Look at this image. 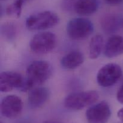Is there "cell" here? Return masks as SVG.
Here are the masks:
<instances>
[{
  "label": "cell",
  "instance_id": "11",
  "mask_svg": "<svg viewBox=\"0 0 123 123\" xmlns=\"http://www.w3.org/2000/svg\"><path fill=\"white\" fill-rule=\"evenodd\" d=\"M103 53L108 58H113L123 54V36L113 35L105 44Z\"/></svg>",
  "mask_w": 123,
  "mask_h": 123
},
{
  "label": "cell",
  "instance_id": "12",
  "mask_svg": "<svg viewBox=\"0 0 123 123\" xmlns=\"http://www.w3.org/2000/svg\"><path fill=\"white\" fill-rule=\"evenodd\" d=\"M84 62L83 53L78 51H73L62 57L60 63L61 66L66 69H74L80 66Z\"/></svg>",
  "mask_w": 123,
  "mask_h": 123
},
{
  "label": "cell",
  "instance_id": "10",
  "mask_svg": "<svg viewBox=\"0 0 123 123\" xmlns=\"http://www.w3.org/2000/svg\"><path fill=\"white\" fill-rule=\"evenodd\" d=\"M49 89L45 87H36L30 90L28 96V104L31 109L40 108L49 99Z\"/></svg>",
  "mask_w": 123,
  "mask_h": 123
},
{
  "label": "cell",
  "instance_id": "23",
  "mask_svg": "<svg viewBox=\"0 0 123 123\" xmlns=\"http://www.w3.org/2000/svg\"><path fill=\"white\" fill-rule=\"evenodd\" d=\"M21 1H22L23 2H24V1H28V0H21Z\"/></svg>",
  "mask_w": 123,
  "mask_h": 123
},
{
  "label": "cell",
  "instance_id": "13",
  "mask_svg": "<svg viewBox=\"0 0 123 123\" xmlns=\"http://www.w3.org/2000/svg\"><path fill=\"white\" fill-rule=\"evenodd\" d=\"M98 7V0H76L74 11L80 15L89 16L96 13Z\"/></svg>",
  "mask_w": 123,
  "mask_h": 123
},
{
  "label": "cell",
  "instance_id": "4",
  "mask_svg": "<svg viewBox=\"0 0 123 123\" xmlns=\"http://www.w3.org/2000/svg\"><path fill=\"white\" fill-rule=\"evenodd\" d=\"M66 30L68 36L72 39L80 41L85 39L92 33L94 25L90 19L76 18L68 21Z\"/></svg>",
  "mask_w": 123,
  "mask_h": 123
},
{
  "label": "cell",
  "instance_id": "17",
  "mask_svg": "<svg viewBox=\"0 0 123 123\" xmlns=\"http://www.w3.org/2000/svg\"><path fill=\"white\" fill-rule=\"evenodd\" d=\"M24 2L21 0H16L15 2L9 5L6 8V14L10 16L15 17L17 18H19L21 14Z\"/></svg>",
  "mask_w": 123,
  "mask_h": 123
},
{
  "label": "cell",
  "instance_id": "16",
  "mask_svg": "<svg viewBox=\"0 0 123 123\" xmlns=\"http://www.w3.org/2000/svg\"><path fill=\"white\" fill-rule=\"evenodd\" d=\"M1 31L2 36L8 41H12L16 37L17 29L12 22H5L1 25Z\"/></svg>",
  "mask_w": 123,
  "mask_h": 123
},
{
  "label": "cell",
  "instance_id": "2",
  "mask_svg": "<svg viewBox=\"0 0 123 123\" xmlns=\"http://www.w3.org/2000/svg\"><path fill=\"white\" fill-rule=\"evenodd\" d=\"M60 22L59 16L51 11H43L28 17L25 24L32 31L44 30L56 26Z\"/></svg>",
  "mask_w": 123,
  "mask_h": 123
},
{
  "label": "cell",
  "instance_id": "7",
  "mask_svg": "<svg viewBox=\"0 0 123 123\" xmlns=\"http://www.w3.org/2000/svg\"><path fill=\"white\" fill-rule=\"evenodd\" d=\"M88 123H107L111 116L109 104L102 101L90 106L85 112Z\"/></svg>",
  "mask_w": 123,
  "mask_h": 123
},
{
  "label": "cell",
  "instance_id": "14",
  "mask_svg": "<svg viewBox=\"0 0 123 123\" xmlns=\"http://www.w3.org/2000/svg\"><path fill=\"white\" fill-rule=\"evenodd\" d=\"M121 20L120 17L116 14H109L104 16L102 18L100 25L102 29L108 34L116 32L120 28Z\"/></svg>",
  "mask_w": 123,
  "mask_h": 123
},
{
  "label": "cell",
  "instance_id": "25",
  "mask_svg": "<svg viewBox=\"0 0 123 123\" xmlns=\"http://www.w3.org/2000/svg\"></svg>",
  "mask_w": 123,
  "mask_h": 123
},
{
  "label": "cell",
  "instance_id": "18",
  "mask_svg": "<svg viewBox=\"0 0 123 123\" xmlns=\"http://www.w3.org/2000/svg\"><path fill=\"white\" fill-rule=\"evenodd\" d=\"M76 0H62L61 3L62 9L66 12L74 11V6Z\"/></svg>",
  "mask_w": 123,
  "mask_h": 123
},
{
  "label": "cell",
  "instance_id": "1",
  "mask_svg": "<svg viewBox=\"0 0 123 123\" xmlns=\"http://www.w3.org/2000/svg\"><path fill=\"white\" fill-rule=\"evenodd\" d=\"M52 73V68L48 62L34 60L28 66L25 78L33 89L37 86L42 85L48 80Z\"/></svg>",
  "mask_w": 123,
  "mask_h": 123
},
{
  "label": "cell",
  "instance_id": "15",
  "mask_svg": "<svg viewBox=\"0 0 123 123\" xmlns=\"http://www.w3.org/2000/svg\"><path fill=\"white\" fill-rule=\"evenodd\" d=\"M104 39L100 34L95 35L91 39L89 43L88 55L90 59L98 58L104 48Z\"/></svg>",
  "mask_w": 123,
  "mask_h": 123
},
{
  "label": "cell",
  "instance_id": "9",
  "mask_svg": "<svg viewBox=\"0 0 123 123\" xmlns=\"http://www.w3.org/2000/svg\"><path fill=\"white\" fill-rule=\"evenodd\" d=\"M24 77L15 71H5L0 74V90L7 92L13 89H19L23 83Z\"/></svg>",
  "mask_w": 123,
  "mask_h": 123
},
{
  "label": "cell",
  "instance_id": "3",
  "mask_svg": "<svg viewBox=\"0 0 123 123\" xmlns=\"http://www.w3.org/2000/svg\"><path fill=\"white\" fill-rule=\"evenodd\" d=\"M98 98L99 94L95 90L72 93L65 98L64 106L68 109L79 110L94 104Z\"/></svg>",
  "mask_w": 123,
  "mask_h": 123
},
{
  "label": "cell",
  "instance_id": "19",
  "mask_svg": "<svg viewBox=\"0 0 123 123\" xmlns=\"http://www.w3.org/2000/svg\"><path fill=\"white\" fill-rule=\"evenodd\" d=\"M117 99L119 102L123 104V84L118 90L117 94Z\"/></svg>",
  "mask_w": 123,
  "mask_h": 123
},
{
  "label": "cell",
  "instance_id": "22",
  "mask_svg": "<svg viewBox=\"0 0 123 123\" xmlns=\"http://www.w3.org/2000/svg\"><path fill=\"white\" fill-rule=\"evenodd\" d=\"M43 123H62V122L58 121L56 120H46L44 121Z\"/></svg>",
  "mask_w": 123,
  "mask_h": 123
},
{
  "label": "cell",
  "instance_id": "6",
  "mask_svg": "<svg viewBox=\"0 0 123 123\" xmlns=\"http://www.w3.org/2000/svg\"><path fill=\"white\" fill-rule=\"evenodd\" d=\"M122 74L121 66L118 64L111 63L100 69L97 74V82L100 86L109 88L117 83Z\"/></svg>",
  "mask_w": 123,
  "mask_h": 123
},
{
  "label": "cell",
  "instance_id": "21",
  "mask_svg": "<svg viewBox=\"0 0 123 123\" xmlns=\"http://www.w3.org/2000/svg\"><path fill=\"white\" fill-rule=\"evenodd\" d=\"M117 116L118 117L119 119L121 120V121L123 123V108L120 109L117 113Z\"/></svg>",
  "mask_w": 123,
  "mask_h": 123
},
{
  "label": "cell",
  "instance_id": "24",
  "mask_svg": "<svg viewBox=\"0 0 123 123\" xmlns=\"http://www.w3.org/2000/svg\"><path fill=\"white\" fill-rule=\"evenodd\" d=\"M0 123H2V121H1V122H0Z\"/></svg>",
  "mask_w": 123,
  "mask_h": 123
},
{
  "label": "cell",
  "instance_id": "5",
  "mask_svg": "<svg viewBox=\"0 0 123 123\" xmlns=\"http://www.w3.org/2000/svg\"><path fill=\"white\" fill-rule=\"evenodd\" d=\"M56 44V36L49 31L36 34L31 39L30 47L33 53L38 54H47L54 49Z\"/></svg>",
  "mask_w": 123,
  "mask_h": 123
},
{
  "label": "cell",
  "instance_id": "8",
  "mask_svg": "<svg viewBox=\"0 0 123 123\" xmlns=\"http://www.w3.org/2000/svg\"><path fill=\"white\" fill-rule=\"evenodd\" d=\"M23 102L21 98L16 95L5 96L1 102V113L7 118H14L21 113Z\"/></svg>",
  "mask_w": 123,
  "mask_h": 123
},
{
  "label": "cell",
  "instance_id": "20",
  "mask_svg": "<svg viewBox=\"0 0 123 123\" xmlns=\"http://www.w3.org/2000/svg\"><path fill=\"white\" fill-rule=\"evenodd\" d=\"M108 4L115 6V5L120 4L123 2V0H105Z\"/></svg>",
  "mask_w": 123,
  "mask_h": 123
}]
</instances>
